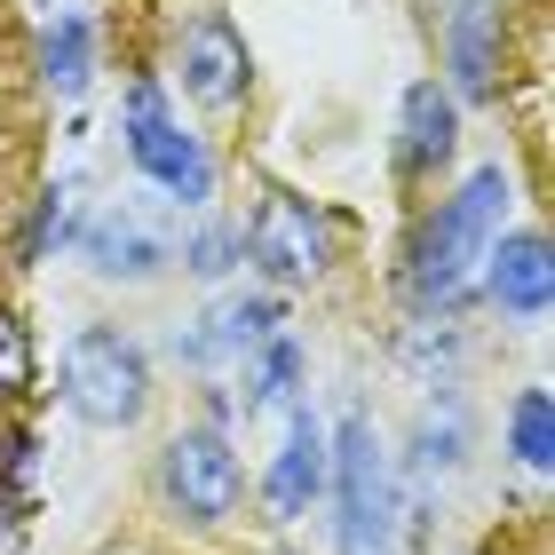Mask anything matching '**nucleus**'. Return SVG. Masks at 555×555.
<instances>
[{
	"label": "nucleus",
	"instance_id": "obj_1",
	"mask_svg": "<svg viewBox=\"0 0 555 555\" xmlns=\"http://www.w3.org/2000/svg\"><path fill=\"white\" fill-rule=\"evenodd\" d=\"M500 207H508V175H500V167H476L468 183L421 222V246H413V294L428 301V310H437V301L452 310V301L476 286V262H485L492 238H500Z\"/></svg>",
	"mask_w": 555,
	"mask_h": 555
},
{
	"label": "nucleus",
	"instance_id": "obj_2",
	"mask_svg": "<svg viewBox=\"0 0 555 555\" xmlns=\"http://www.w3.org/2000/svg\"><path fill=\"white\" fill-rule=\"evenodd\" d=\"M64 397L95 428H135L151 405V365L119 325H80L64 349Z\"/></svg>",
	"mask_w": 555,
	"mask_h": 555
},
{
	"label": "nucleus",
	"instance_id": "obj_3",
	"mask_svg": "<svg viewBox=\"0 0 555 555\" xmlns=\"http://www.w3.org/2000/svg\"><path fill=\"white\" fill-rule=\"evenodd\" d=\"M334 485H341V555H397L389 540L397 492H389V461L365 413H349L334 437Z\"/></svg>",
	"mask_w": 555,
	"mask_h": 555
},
{
	"label": "nucleus",
	"instance_id": "obj_4",
	"mask_svg": "<svg viewBox=\"0 0 555 555\" xmlns=\"http://www.w3.org/2000/svg\"><path fill=\"white\" fill-rule=\"evenodd\" d=\"M246 476H238V452L215 437V428H183V437H167L159 452V500L183 524H222L238 508Z\"/></svg>",
	"mask_w": 555,
	"mask_h": 555
},
{
	"label": "nucleus",
	"instance_id": "obj_5",
	"mask_svg": "<svg viewBox=\"0 0 555 555\" xmlns=\"http://www.w3.org/2000/svg\"><path fill=\"white\" fill-rule=\"evenodd\" d=\"M80 246H88V270H104V278H151V270L175 262L183 222H175V207H159V198H112L80 231Z\"/></svg>",
	"mask_w": 555,
	"mask_h": 555
},
{
	"label": "nucleus",
	"instance_id": "obj_6",
	"mask_svg": "<svg viewBox=\"0 0 555 555\" xmlns=\"http://www.w3.org/2000/svg\"><path fill=\"white\" fill-rule=\"evenodd\" d=\"M128 159H135L167 198H183V207H207L215 167H207V151H198V135H183V128L167 119L159 88H135V95H128Z\"/></svg>",
	"mask_w": 555,
	"mask_h": 555
},
{
	"label": "nucleus",
	"instance_id": "obj_7",
	"mask_svg": "<svg viewBox=\"0 0 555 555\" xmlns=\"http://www.w3.org/2000/svg\"><path fill=\"white\" fill-rule=\"evenodd\" d=\"M175 72H183V95L207 112H238L246 104V80H255V64H246V40L231 16L198 9L183 33H175Z\"/></svg>",
	"mask_w": 555,
	"mask_h": 555
},
{
	"label": "nucleus",
	"instance_id": "obj_8",
	"mask_svg": "<svg viewBox=\"0 0 555 555\" xmlns=\"http://www.w3.org/2000/svg\"><path fill=\"white\" fill-rule=\"evenodd\" d=\"M246 255L270 278H318L325 270V215L294 191H262L255 222H246Z\"/></svg>",
	"mask_w": 555,
	"mask_h": 555
},
{
	"label": "nucleus",
	"instance_id": "obj_9",
	"mask_svg": "<svg viewBox=\"0 0 555 555\" xmlns=\"http://www.w3.org/2000/svg\"><path fill=\"white\" fill-rule=\"evenodd\" d=\"M325 485V437H318V421L310 413H286V437H278V461L262 476V500H270V516L278 524H294L301 508H310V492Z\"/></svg>",
	"mask_w": 555,
	"mask_h": 555
},
{
	"label": "nucleus",
	"instance_id": "obj_10",
	"mask_svg": "<svg viewBox=\"0 0 555 555\" xmlns=\"http://www.w3.org/2000/svg\"><path fill=\"white\" fill-rule=\"evenodd\" d=\"M485 262H492V270H485V286H492L500 310H516V318H547L555 262H547V238H540V231H524V238H508V246H492Z\"/></svg>",
	"mask_w": 555,
	"mask_h": 555
},
{
	"label": "nucleus",
	"instance_id": "obj_11",
	"mask_svg": "<svg viewBox=\"0 0 555 555\" xmlns=\"http://www.w3.org/2000/svg\"><path fill=\"white\" fill-rule=\"evenodd\" d=\"M262 341H278V301H231V310H215L198 334H183V358L191 365H246Z\"/></svg>",
	"mask_w": 555,
	"mask_h": 555
},
{
	"label": "nucleus",
	"instance_id": "obj_12",
	"mask_svg": "<svg viewBox=\"0 0 555 555\" xmlns=\"http://www.w3.org/2000/svg\"><path fill=\"white\" fill-rule=\"evenodd\" d=\"M444 40H452L461 95H492V72H500V9H492V0H461Z\"/></svg>",
	"mask_w": 555,
	"mask_h": 555
},
{
	"label": "nucleus",
	"instance_id": "obj_13",
	"mask_svg": "<svg viewBox=\"0 0 555 555\" xmlns=\"http://www.w3.org/2000/svg\"><path fill=\"white\" fill-rule=\"evenodd\" d=\"M452 159V104L437 95V80L405 88V167H437Z\"/></svg>",
	"mask_w": 555,
	"mask_h": 555
},
{
	"label": "nucleus",
	"instance_id": "obj_14",
	"mask_svg": "<svg viewBox=\"0 0 555 555\" xmlns=\"http://www.w3.org/2000/svg\"><path fill=\"white\" fill-rule=\"evenodd\" d=\"M40 72H48V88H56V95H80V88H88V72H95V40H88V24H80V16L48 24V40H40Z\"/></svg>",
	"mask_w": 555,
	"mask_h": 555
},
{
	"label": "nucleus",
	"instance_id": "obj_15",
	"mask_svg": "<svg viewBox=\"0 0 555 555\" xmlns=\"http://www.w3.org/2000/svg\"><path fill=\"white\" fill-rule=\"evenodd\" d=\"M508 437H516V461H524V468H547V461H555L547 389H524V397H516V413H508Z\"/></svg>",
	"mask_w": 555,
	"mask_h": 555
},
{
	"label": "nucleus",
	"instance_id": "obj_16",
	"mask_svg": "<svg viewBox=\"0 0 555 555\" xmlns=\"http://www.w3.org/2000/svg\"><path fill=\"white\" fill-rule=\"evenodd\" d=\"M24 382H33V341H24L16 310H0V405L24 397Z\"/></svg>",
	"mask_w": 555,
	"mask_h": 555
},
{
	"label": "nucleus",
	"instance_id": "obj_17",
	"mask_svg": "<svg viewBox=\"0 0 555 555\" xmlns=\"http://www.w3.org/2000/svg\"><path fill=\"white\" fill-rule=\"evenodd\" d=\"M231 246H238V238L222 231V222H207V231H198L183 255H191V270H198V278H222V270H231Z\"/></svg>",
	"mask_w": 555,
	"mask_h": 555
}]
</instances>
